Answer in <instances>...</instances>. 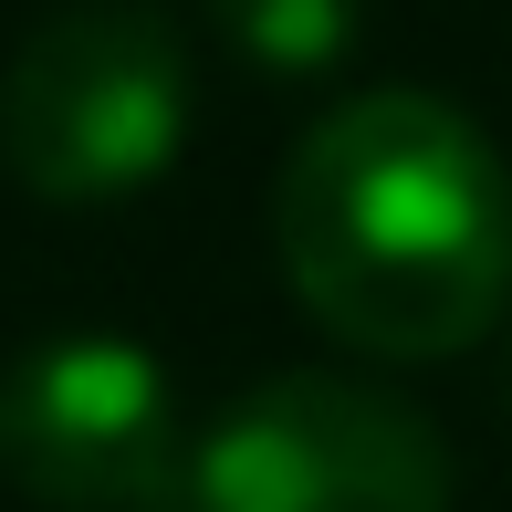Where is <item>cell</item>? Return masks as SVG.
I'll return each instance as SVG.
<instances>
[{
  "label": "cell",
  "instance_id": "obj_1",
  "mask_svg": "<svg viewBox=\"0 0 512 512\" xmlns=\"http://www.w3.org/2000/svg\"><path fill=\"white\" fill-rule=\"evenodd\" d=\"M272 251L335 345L460 356L512 304V178L460 105L387 84L283 157Z\"/></svg>",
  "mask_w": 512,
  "mask_h": 512
},
{
  "label": "cell",
  "instance_id": "obj_2",
  "mask_svg": "<svg viewBox=\"0 0 512 512\" xmlns=\"http://www.w3.org/2000/svg\"><path fill=\"white\" fill-rule=\"evenodd\" d=\"M189 136V53L147 0H74L0 63V168L53 209H105L168 178Z\"/></svg>",
  "mask_w": 512,
  "mask_h": 512
},
{
  "label": "cell",
  "instance_id": "obj_3",
  "mask_svg": "<svg viewBox=\"0 0 512 512\" xmlns=\"http://www.w3.org/2000/svg\"><path fill=\"white\" fill-rule=\"evenodd\" d=\"M189 512H450V450L366 377H262L189 439Z\"/></svg>",
  "mask_w": 512,
  "mask_h": 512
},
{
  "label": "cell",
  "instance_id": "obj_4",
  "mask_svg": "<svg viewBox=\"0 0 512 512\" xmlns=\"http://www.w3.org/2000/svg\"><path fill=\"white\" fill-rule=\"evenodd\" d=\"M0 471L53 512H189V429L147 345L42 335L0 366Z\"/></svg>",
  "mask_w": 512,
  "mask_h": 512
},
{
  "label": "cell",
  "instance_id": "obj_5",
  "mask_svg": "<svg viewBox=\"0 0 512 512\" xmlns=\"http://www.w3.org/2000/svg\"><path fill=\"white\" fill-rule=\"evenodd\" d=\"M209 21L230 32V53H251L262 74H324L356 42V0H209Z\"/></svg>",
  "mask_w": 512,
  "mask_h": 512
}]
</instances>
